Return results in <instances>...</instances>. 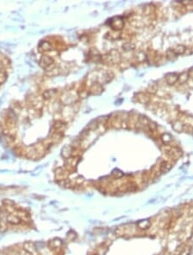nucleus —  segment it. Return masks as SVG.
I'll use <instances>...</instances> for the list:
<instances>
[{"mask_svg": "<svg viewBox=\"0 0 193 255\" xmlns=\"http://www.w3.org/2000/svg\"><path fill=\"white\" fill-rule=\"evenodd\" d=\"M22 250L29 255H39L36 245L33 241H25L22 245Z\"/></svg>", "mask_w": 193, "mask_h": 255, "instance_id": "obj_1", "label": "nucleus"}, {"mask_svg": "<svg viewBox=\"0 0 193 255\" xmlns=\"http://www.w3.org/2000/svg\"><path fill=\"white\" fill-rule=\"evenodd\" d=\"M62 246H63V241L58 238L51 240L48 242V246L50 247V249L54 251V253H58V251H61Z\"/></svg>", "mask_w": 193, "mask_h": 255, "instance_id": "obj_2", "label": "nucleus"}, {"mask_svg": "<svg viewBox=\"0 0 193 255\" xmlns=\"http://www.w3.org/2000/svg\"><path fill=\"white\" fill-rule=\"evenodd\" d=\"M6 223H10L11 225H18L22 223V220L14 213H10L6 216Z\"/></svg>", "mask_w": 193, "mask_h": 255, "instance_id": "obj_3", "label": "nucleus"}, {"mask_svg": "<svg viewBox=\"0 0 193 255\" xmlns=\"http://www.w3.org/2000/svg\"><path fill=\"white\" fill-rule=\"evenodd\" d=\"M124 25H125V23H124V22H123V20L120 17H115V18L112 19L111 27H112L114 30L122 29Z\"/></svg>", "mask_w": 193, "mask_h": 255, "instance_id": "obj_4", "label": "nucleus"}, {"mask_svg": "<svg viewBox=\"0 0 193 255\" xmlns=\"http://www.w3.org/2000/svg\"><path fill=\"white\" fill-rule=\"evenodd\" d=\"M178 74H176L174 72H170L165 76V80L168 84L173 85L178 82Z\"/></svg>", "mask_w": 193, "mask_h": 255, "instance_id": "obj_5", "label": "nucleus"}, {"mask_svg": "<svg viewBox=\"0 0 193 255\" xmlns=\"http://www.w3.org/2000/svg\"><path fill=\"white\" fill-rule=\"evenodd\" d=\"M53 63V59L50 56L44 55L41 59V65L43 68H47L49 66H51Z\"/></svg>", "mask_w": 193, "mask_h": 255, "instance_id": "obj_6", "label": "nucleus"}, {"mask_svg": "<svg viewBox=\"0 0 193 255\" xmlns=\"http://www.w3.org/2000/svg\"><path fill=\"white\" fill-rule=\"evenodd\" d=\"M137 229L141 230H147L151 228V222L149 220H142L137 223Z\"/></svg>", "mask_w": 193, "mask_h": 255, "instance_id": "obj_7", "label": "nucleus"}, {"mask_svg": "<svg viewBox=\"0 0 193 255\" xmlns=\"http://www.w3.org/2000/svg\"><path fill=\"white\" fill-rule=\"evenodd\" d=\"M172 164L170 162H168L167 161H164L162 162L161 164H160V168H159V170L161 174H165V173H168L169 172L171 168H172Z\"/></svg>", "mask_w": 193, "mask_h": 255, "instance_id": "obj_8", "label": "nucleus"}, {"mask_svg": "<svg viewBox=\"0 0 193 255\" xmlns=\"http://www.w3.org/2000/svg\"><path fill=\"white\" fill-rule=\"evenodd\" d=\"M109 56H110L111 61L113 62V63H119L120 60H121V56L119 54V53L117 50H115V49H112L109 53Z\"/></svg>", "mask_w": 193, "mask_h": 255, "instance_id": "obj_9", "label": "nucleus"}, {"mask_svg": "<svg viewBox=\"0 0 193 255\" xmlns=\"http://www.w3.org/2000/svg\"><path fill=\"white\" fill-rule=\"evenodd\" d=\"M191 247L190 246L182 245L178 251V255H191Z\"/></svg>", "mask_w": 193, "mask_h": 255, "instance_id": "obj_10", "label": "nucleus"}, {"mask_svg": "<svg viewBox=\"0 0 193 255\" xmlns=\"http://www.w3.org/2000/svg\"><path fill=\"white\" fill-rule=\"evenodd\" d=\"M113 76H114V75H113L112 72H111V71H107L106 73H104L103 76H102V83H107L111 82V81L113 79Z\"/></svg>", "mask_w": 193, "mask_h": 255, "instance_id": "obj_11", "label": "nucleus"}, {"mask_svg": "<svg viewBox=\"0 0 193 255\" xmlns=\"http://www.w3.org/2000/svg\"><path fill=\"white\" fill-rule=\"evenodd\" d=\"M189 80V76L187 72L184 71L182 73H180L179 75L178 76V82L179 83L183 84V83H185L187 81Z\"/></svg>", "mask_w": 193, "mask_h": 255, "instance_id": "obj_12", "label": "nucleus"}, {"mask_svg": "<svg viewBox=\"0 0 193 255\" xmlns=\"http://www.w3.org/2000/svg\"><path fill=\"white\" fill-rule=\"evenodd\" d=\"M186 51V47L184 45H178L174 49H173V52L176 53V55H182L185 53Z\"/></svg>", "mask_w": 193, "mask_h": 255, "instance_id": "obj_13", "label": "nucleus"}, {"mask_svg": "<svg viewBox=\"0 0 193 255\" xmlns=\"http://www.w3.org/2000/svg\"><path fill=\"white\" fill-rule=\"evenodd\" d=\"M137 98L141 103H142V104H146V103H148V102L149 101L148 96L147 95H145V94H143V93H139V94H137Z\"/></svg>", "mask_w": 193, "mask_h": 255, "instance_id": "obj_14", "label": "nucleus"}, {"mask_svg": "<svg viewBox=\"0 0 193 255\" xmlns=\"http://www.w3.org/2000/svg\"><path fill=\"white\" fill-rule=\"evenodd\" d=\"M161 141L165 144H170L172 142V140H173V137L170 135L169 133H164V134H162L161 137Z\"/></svg>", "mask_w": 193, "mask_h": 255, "instance_id": "obj_15", "label": "nucleus"}, {"mask_svg": "<svg viewBox=\"0 0 193 255\" xmlns=\"http://www.w3.org/2000/svg\"><path fill=\"white\" fill-rule=\"evenodd\" d=\"M181 154H182L181 151L178 149H177V148H173L172 150L169 151V155L173 158H178L181 155Z\"/></svg>", "mask_w": 193, "mask_h": 255, "instance_id": "obj_16", "label": "nucleus"}, {"mask_svg": "<svg viewBox=\"0 0 193 255\" xmlns=\"http://www.w3.org/2000/svg\"><path fill=\"white\" fill-rule=\"evenodd\" d=\"M122 47L125 51H132L135 49V44L132 42H125L123 44Z\"/></svg>", "mask_w": 193, "mask_h": 255, "instance_id": "obj_17", "label": "nucleus"}, {"mask_svg": "<svg viewBox=\"0 0 193 255\" xmlns=\"http://www.w3.org/2000/svg\"><path fill=\"white\" fill-rule=\"evenodd\" d=\"M166 56H167V58H168V59L169 60H174L177 59V57L178 56L176 55V53L173 52V50H172V49H169V50L167 51V53H166Z\"/></svg>", "mask_w": 193, "mask_h": 255, "instance_id": "obj_18", "label": "nucleus"}, {"mask_svg": "<svg viewBox=\"0 0 193 255\" xmlns=\"http://www.w3.org/2000/svg\"><path fill=\"white\" fill-rule=\"evenodd\" d=\"M183 125H182L178 120H177V121H175V122H173V128L174 129V130L176 131H183Z\"/></svg>", "mask_w": 193, "mask_h": 255, "instance_id": "obj_19", "label": "nucleus"}, {"mask_svg": "<svg viewBox=\"0 0 193 255\" xmlns=\"http://www.w3.org/2000/svg\"><path fill=\"white\" fill-rule=\"evenodd\" d=\"M112 177H113V178H115V179H120L121 177H123L124 174H123L120 170L115 169L112 171Z\"/></svg>", "mask_w": 193, "mask_h": 255, "instance_id": "obj_20", "label": "nucleus"}, {"mask_svg": "<svg viewBox=\"0 0 193 255\" xmlns=\"http://www.w3.org/2000/svg\"><path fill=\"white\" fill-rule=\"evenodd\" d=\"M158 90V87L157 85H156V83H151V84H149V86H148V91L149 92V93H151V94H155V93H156V91Z\"/></svg>", "mask_w": 193, "mask_h": 255, "instance_id": "obj_21", "label": "nucleus"}, {"mask_svg": "<svg viewBox=\"0 0 193 255\" xmlns=\"http://www.w3.org/2000/svg\"><path fill=\"white\" fill-rule=\"evenodd\" d=\"M3 205H5V207H11V206H15V202L10 199H4Z\"/></svg>", "mask_w": 193, "mask_h": 255, "instance_id": "obj_22", "label": "nucleus"}, {"mask_svg": "<svg viewBox=\"0 0 193 255\" xmlns=\"http://www.w3.org/2000/svg\"><path fill=\"white\" fill-rule=\"evenodd\" d=\"M76 233L75 232H73V231H71V232H69L68 233V235H67V239L69 240H73L75 238H76Z\"/></svg>", "mask_w": 193, "mask_h": 255, "instance_id": "obj_23", "label": "nucleus"}, {"mask_svg": "<svg viewBox=\"0 0 193 255\" xmlns=\"http://www.w3.org/2000/svg\"><path fill=\"white\" fill-rule=\"evenodd\" d=\"M115 234H116V235H124V229H122V228H118L117 229L115 230Z\"/></svg>", "mask_w": 193, "mask_h": 255, "instance_id": "obj_24", "label": "nucleus"}, {"mask_svg": "<svg viewBox=\"0 0 193 255\" xmlns=\"http://www.w3.org/2000/svg\"><path fill=\"white\" fill-rule=\"evenodd\" d=\"M5 230H6V226L2 221H0V232H4Z\"/></svg>", "mask_w": 193, "mask_h": 255, "instance_id": "obj_25", "label": "nucleus"}, {"mask_svg": "<svg viewBox=\"0 0 193 255\" xmlns=\"http://www.w3.org/2000/svg\"><path fill=\"white\" fill-rule=\"evenodd\" d=\"M188 73V76H189V78L190 77H191L193 79V68H191L190 70H189V71L187 72Z\"/></svg>", "mask_w": 193, "mask_h": 255, "instance_id": "obj_26", "label": "nucleus"}, {"mask_svg": "<svg viewBox=\"0 0 193 255\" xmlns=\"http://www.w3.org/2000/svg\"><path fill=\"white\" fill-rule=\"evenodd\" d=\"M91 255H98V254H96V253H93V254H91Z\"/></svg>", "mask_w": 193, "mask_h": 255, "instance_id": "obj_27", "label": "nucleus"}, {"mask_svg": "<svg viewBox=\"0 0 193 255\" xmlns=\"http://www.w3.org/2000/svg\"><path fill=\"white\" fill-rule=\"evenodd\" d=\"M0 212H1V209H0Z\"/></svg>", "mask_w": 193, "mask_h": 255, "instance_id": "obj_28", "label": "nucleus"}, {"mask_svg": "<svg viewBox=\"0 0 193 255\" xmlns=\"http://www.w3.org/2000/svg\"><path fill=\"white\" fill-rule=\"evenodd\" d=\"M192 134H193V131H192Z\"/></svg>", "mask_w": 193, "mask_h": 255, "instance_id": "obj_29", "label": "nucleus"}, {"mask_svg": "<svg viewBox=\"0 0 193 255\" xmlns=\"http://www.w3.org/2000/svg\"><path fill=\"white\" fill-rule=\"evenodd\" d=\"M176 255H177V254H176Z\"/></svg>", "mask_w": 193, "mask_h": 255, "instance_id": "obj_30", "label": "nucleus"}]
</instances>
